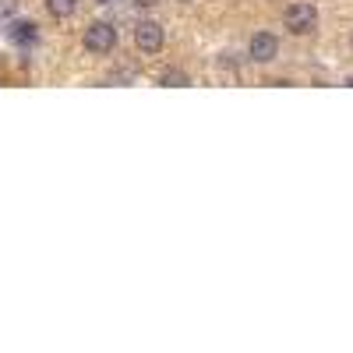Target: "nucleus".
Instances as JSON below:
<instances>
[{"mask_svg":"<svg viewBox=\"0 0 353 353\" xmlns=\"http://www.w3.org/2000/svg\"><path fill=\"white\" fill-rule=\"evenodd\" d=\"M117 43H121V32H117V25L113 21H88L85 25V32H81V46L85 53H92V57H106L117 50Z\"/></svg>","mask_w":353,"mask_h":353,"instance_id":"1","label":"nucleus"},{"mask_svg":"<svg viewBox=\"0 0 353 353\" xmlns=\"http://www.w3.org/2000/svg\"><path fill=\"white\" fill-rule=\"evenodd\" d=\"M283 28L290 36H311L318 28V8L307 4V0H293L283 11Z\"/></svg>","mask_w":353,"mask_h":353,"instance_id":"2","label":"nucleus"},{"mask_svg":"<svg viewBox=\"0 0 353 353\" xmlns=\"http://www.w3.org/2000/svg\"><path fill=\"white\" fill-rule=\"evenodd\" d=\"M134 46L141 50V53H159L163 46H166V28L159 25V21H152V18H141L138 25H134Z\"/></svg>","mask_w":353,"mask_h":353,"instance_id":"3","label":"nucleus"},{"mask_svg":"<svg viewBox=\"0 0 353 353\" xmlns=\"http://www.w3.org/2000/svg\"><path fill=\"white\" fill-rule=\"evenodd\" d=\"M279 57V36L276 32H254L248 39V61L251 64H272Z\"/></svg>","mask_w":353,"mask_h":353,"instance_id":"4","label":"nucleus"},{"mask_svg":"<svg viewBox=\"0 0 353 353\" xmlns=\"http://www.w3.org/2000/svg\"><path fill=\"white\" fill-rule=\"evenodd\" d=\"M43 4H46V14H50V18L68 21V18H74V14H78L81 0H43Z\"/></svg>","mask_w":353,"mask_h":353,"instance_id":"5","label":"nucleus"},{"mask_svg":"<svg viewBox=\"0 0 353 353\" xmlns=\"http://www.w3.org/2000/svg\"><path fill=\"white\" fill-rule=\"evenodd\" d=\"M8 36H11L14 43H21V46H25V43H36V36H39V32H36V25H32V21H14Z\"/></svg>","mask_w":353,"mask_h":353,"instance_id":"6","label":"nucleus"},{"mask_svg":"<svg viewBox=\"0 0 353 353\" xmlns=\"http://www.w3.org/2000/svg\"><path fill=\"white\" fill-rule=\"evenodd\" d=\"M159 85H173V88H188V85H191V74H188V71H181V68H166V71L159 74Z\"/></svg>","mask_w":353,"mask_h":353,"instance_id":"7","label":"nucleus"},{"mask_svg":"<svg viewBox=\"0 0 353 353\" xmlns=\"http://www.w3.org/2000/svg\"><path fill=\"white\" fill-rule=\"evenodd\" d=\"M18 14V0H0V18H11Z\"/></svg>","mask_w":353,"mask_h":353,"instance_id":"8","label":"nucleus"},{"mask_svg":"<svg viewBox=\"0 0 353 353\" xmlns=\"http://www.w3.org/2000/svg\"><path fill=\"white\" fill-rule=\"evenodd\" d=\"M131 4H134L138 11H149V8H156V4H159V0H131Z\"/></svg>","mask_w":353,"mask_h":353,"instance_id":"9","label":"nucleus"},{"mask_svg":"<svg viewBox=\"0 0 353 353\" xmlns=\"http://www.w3.org/2000/svg\"><path fill=\"white\" fill-rule=\"evenodd\" d=\"M96 4H99V8H106V4H113V0H96Z\"/></svg>","mask_w":353,"mask_h":353,"instance_id":"10","label":"nucleus"},{"mask_svg":"<svg viewBox=\"0 0 353 353\" xmlns=\"http://www.w3.org/2000/svg\"><path fill=\"white\" fill-rule=\"evenodd\" d=\"M181 4H191V0H181Z\"/></svg>","mask_w":353,"mask_h":353,"instance_id":"11","label":"nucleus"}]
</instances>
